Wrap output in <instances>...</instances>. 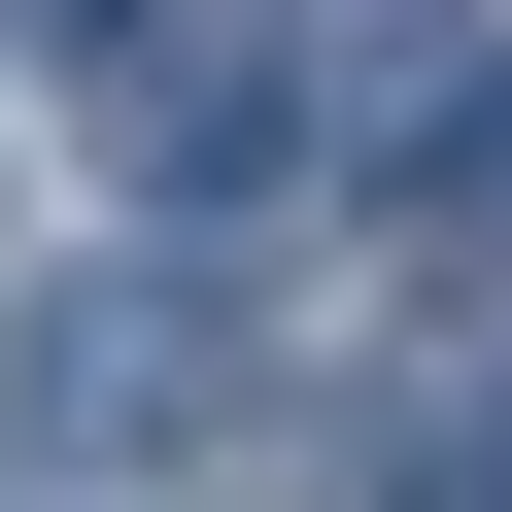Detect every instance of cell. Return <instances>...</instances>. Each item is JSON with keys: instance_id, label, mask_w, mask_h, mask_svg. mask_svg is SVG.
Wrapping results in <instances>:
<instances>
[{"instance_id": "obj_1", "label": "cell", "mask_w": 512, "mask_h": 512, "mask_svg": "<svg viewBox=\"0 0 512 512\" xmlns=\"http://www.w3.org/2000/svg\"><path fill=\"white\" fill-rule=\"evenodd\" d=\"M205 376H239L205 274H69V308H35V444H69V478H103V444H205Z\"/></svg>"}, {"instance_id": "obj_3", "label": "cell", "mask_w": 512, "mask_h": 512, "mask_svg": "<svg viewBox=\"0 0 512 512\" xmlns=\"http://www.w3.org/2000/svg\"><path fill=\"white\" fill-rule=\"evenodd\" d=\"M308 35H342V69H444V0H308Z\"/></svg>"}, {"instance_id": "obj_2", "label": "cell", "mask_w": 512, "mask_h": 512, "mask_svg": "<svg viewBox=\"0 0 512 512\" xmlns=\"http://www.w3.org/2000/svg\"><path fill=\"white\" fill-rule=\"evenodd\" d=\"M376 239H410V274H512V69H410V137H376Z\"/></svg>"}]
</instances>
